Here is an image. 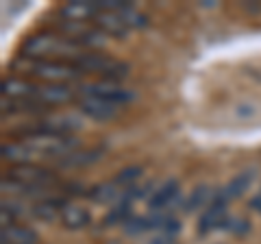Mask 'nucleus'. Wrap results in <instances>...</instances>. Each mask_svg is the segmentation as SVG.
Listing matches in <instances>:
<instances>
[{"label": "nucleus", "mask_w": 261, "mask_h": 244, "mask_svg": "<svg viewBox=\"0 0 261 244\" xmlns=\"http://www.w3.org/2000/svg\"><path fill=\"white\" fill-rule=\"evenodd\" d=\"M72 99V89L68 85H46L37 87V103H68Z\"/></svg>", "instance_id": "0eeeda50"}, {"label": "nucleus", "mask_w": 261, "mask_h": 244, "mask_svg": "<svg viewBox=\"0 0 261 244\" xmlns=\"http://www.w3.org/2000/svg\"><path fill=\"white\" fill-rule=\"evenodd\" d=\"M248 183H250V175H248V173H244V175H240V177H235L233 181L222 190L224 199L228 201V199H238V197H242L244 190L248 188Z\"/></svg>", "instance_id": "ddd939ff"}, {"label": "nucleus", "mask_w": 261, "mask_h": 244, "mask_svg": "<svg viewBox=\"0 0 261 244\" xmlns=\"http://www.w3.org/2000/svg\"><path fill=\"white\" fill-rule=\"evenodd\" d=\"M150 244H174V242H172V238H170V235H163V238H154Z\"/></svg>", "instance_id": "412c9836"}, {"label": "nucleus", "mask_w": 261, "mask_h": 244, "mask_svg": "<svg viewBox=\"0 0 261 244\" xmlns=\"http://www.w3.org/2000/svg\"><path fill=\"white\" fill-rule=\"evenodd\" d=\"M15 179L20 181H37V183H44V181H50V173H46L42 168H15Z\"/></svg>", "instance_id": "f8f14e48"}, {"label": "nucleus", "mask_w": 261, "mask_h": 244, "mask_svg": "<svg viewBox=\"0 0 261 244\" xmlns=\"http://www.w3.org/2000/svg\"><path fill=\"white\" fill-rule=\"evenodd\" d=\"M224 205H226V199H224V194L220 192V197L216 199V203L211 205L205 214H202L200 218V223H198V231L200 233H207L211 229H216L218 225H222L224 223V218H226V211H224Z\"/></svg>", "instance_id": "39448f33"}, {"label": "nucleus", "mask_w": 261, "mask_h": 244, "mask_svg": "<svg viewBox=\"0 0 261 244\" xmlns=\"http://www.w3.org/2000/svg\"><path fill=\"white\" fill-rule=\"evenodd\" d=\"M122 218H128V203H126V201H122L120 205L113 209L107 218H105V223H107V225H113V223H120Z\"/></svg>", "instance_id": "6ab92c4d"}, {"label": "nucleus", "mask_w": 261, "mask_h": 244, "mask_svg": "<svg viewBox=\"0 0 261 244\" xmlns=\"http://www.w3.org/2000/svg\"><path fill=\"white\" fill-rule=\"evenodd\" d=\"M176 194H178V183L174 181V179H170V181H168L166 185H163V188H159L157 192L152 194L148 205H150V209H152V211L166 209V205H168V203L176 197Z\"/></svg>", "instance_id": "9d476101"}, {"label": "nucleus", "mask_w": 261, "mask_h": 244, "mask_svg": "<svg viewBox=\"0 0 261 244\" xmlns=\"http://www.w3.org/2000/svg\"><path fill=\"white\" fill-rule=\"evenodd\" d=\"M31 72L39 79L46 81H65V79H74L79 75L76 66H65V63H57V61H37L31 66Z\"/></svg>", "instance_id": "f03ea898"}, {"label": "nucleus", "mask_w": 261, "mask_h": 244, "mask_svg": "<svg viewBox=\"0 0 261 244\" xmlns=\"http://www.w3.org/2000/svg\"><path fill=\"white\" fill-rule=\"evenodd\" d=\"M163 231H166L168 235H174V233L178 231V223L174 221V218H170V221H168L166 225H163Z\"/></svg>", "instance_id": "aec40b11"}, {"label": "nucleus", "mask_w": 261, "mask_h": 244, "mask_svg": "<svg viewBox=\"0 0 261 244\" xmlns=\"http://www.w3.org/2000/svg\"><path fill=\"white\" fill-rule=\"evenodd\" d=\"M3 87H5V94L18 96V99H33V101H35V94H37V87L35 85L22 83V81H7Z\"/></svg>", "instance_id": "9b49d317"}, {"label": "nucleus", "mask_w": 261, "mask_h": 244, "mask_svg": "<svg viewBox=\"0 0 261 244\" xmlns=\"http://www.w3.org/2000/svg\"><path fill=\"white\" fill-rule=\"evenodd\" d=\"M85 96H96V99H102V101H109V103H116V105H122V103H128L133 99V94L126 92L113 83H98V85H87L85 89Z\"/></svg>", "instance_id": "7ed1b4c3"}, {"label": "nucleus", "mask_w": 261, "mask_h": 244, "mask_svg": "<svg viewBox=\"0 0 261 244\" xmlns=\"http://www.w3.org/2000/svg\"><path fill=\"white\" fill-rule=\"evenodd\" d=\"M124 229H126V233H130V235H137V233H142L144 229H148V221H146V218H137V216L126 218Z\"/></svg>", "instance_id": "dca6fc26"}, {"label": "nucleus", "mask_w": 261, "mask_h": 244, "mask_svg": "<svg viewBox=\"0 0 261 244\" xmlns=\"http://www.w3.org/2000/svg\"><path fill=\"white\" fill-rule=\"evenodd\" d=\"M37 235L27 227H5L3 229V244H35Z\"/></svg>", "instance_id": "1a4fd4ad"}, {"label": "nucleus", "mask_w": 261, "mask_h": 244, "mask_svg": "<svg viewBox=\"0 0 261 244\" xmlns=\"http://www.w3.org/2000/svg\"><path fill=\"white\" fill-rule=\"evenodd\" d=\"M81 109H83L89 118L94 120H109L118 113L120 105L116 103H109V101H102V99H96V96H85L81 101Z\"/></svg>", "instance_id": "20e7f679"}, {"label": "nucleus", "mask_w": 261, "mask_h": 244, "mask_svg": "<svg viewBox=\"0 0 261 244\" xmlns=\"http://www.w3.org/2000/svg\"><path fill=\"white\" fill-rule=\"evenodd\" d=\"M142 175V168L140 166H133V168H126V170H122V173L118 175L116 179V183L118 185H126V183H133L137 177Z\"/></svg>", "instance_id": "a211bd4d"}, {"label": "nucleus", "mask_w": 261, "mask_h": 244, "mask_svg": "<svg viewBox=\"0 0 261 244\" xmlns=\"http://www.w3.org/2000/svg\"><path fill=\"white\" fill-rule=\"evenodd\" d=\"M31 57H44V55H55V53H61V55H72L76 53V44L72 42L70 37H53V35H37V37H31L29 44L24 46Z\"/></svg>", "instance_id": "f257e3e1"}, {"label": "nucleus", "mask_w": 261, "mask_h": 244, "mask_svg": "<svg viewBox=\"0 0 261 244\" xmlns=\"http://www.w3.org/2000/svg\"><path fill=\"white\" fill-rule=\"evenodd\" d=\"M250 207H255V209H259V211H261V194H259V197H257L255 201H250Z\"/></svg>", "instance_id": "4be33fe9"}, {"label": "nucleus", "mask_w": 261, "mask_h": 244, "mask_svg": "<svg viewBox=\"0 0 261 244\" xmlns=\"http://www.w3.org/2000/svg\"><path fill=\"white\" fill-rule=\"evenodd\" d=\"M94 22L102 31H107V33H111V35H118V37L124 35L126 29H128V24H126L124 18H122V13H113V11H98Z\"/></svg>", "instance_id": "423d86ee"}, {"label": "nucleus", "mask_w": 261, "mask_h": 244, "mask_svg": "<svg viewBox=\"0 0 261 244\" xmlns=\"http://www.w3.org/2000/svg\"><path fill=\"white\" fill-rule=\"evenodd\" d=\"M35 216L37 218H44V221H53V218L57 216V205L55 203H39V205H35Z\"/></svg>", "instance_id": "f3484780"}, {"label": "nucleus", "mask_w": 261, "mask_h": 244, "mask_svg": "<svg viewBox=\"0 0 261 244\" xmlns=\"http://www.w3.org/2000/svg\"><path fill=\"white\" fill-rule=\"evenodd\" d=\"M61 221L70 229H83V227L89 225V211L76 205H65L61 209Z\"/></svg>", "instance_id": "6e6552de"}, {"label": "nucleus", "mask_w": 261, "mask_h": 244, "mask_svg": "<svg viewBox=\"0 0 261 244\" xmlns=\"http://www.w3.org/2000/svg\"><path fill=\"white\" fill-rule=\"evenodd\" d=\"M92 201L96 203H107V201H113V199H118V183H102V185H98L96 190H92Z\"/></svg>", "instance_id": "4468645a"}, {"label": "nucleus", "mask_w": 261, "mask_h": 244, "mask_svg": "<svg viewBox=\"0 0 261 244\" xmlns=\"http://www.w3.org/2000/svg\"><path fill=\"white\" fill-rule=\"evenodd\" d=\"M207 199H209V188H207V185H198V188L192 192V197H190V201H187L185 209H187V211L198 209L200 205H205Z\"/></svg>", "instance_id": "2eb2a0df"}]
</instances>
